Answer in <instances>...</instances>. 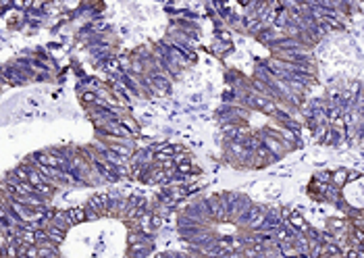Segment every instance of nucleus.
<instances>
[{
    "instance_id": "nucleus-3",
    "label": "nucleus",
    "mask_w": 364,
    "mask_h": 258,
    "mask_svg": "<svg viewBox=\"0 0 364 258\" xmlns=\"http://www.w3.org/2000/svg\"><path fill=\"white\" fill-rule=\"evenodd\" d=\"M150 258H215L204 254V252H198L192 248H186V250H167V252H154Z\"/></svg>"
},
{
    "instance_id": "nucleus-2",
    "label": "nucleus",
    "mask_w": 364,
    "mask_h": 258,
    "mask_svg": "<svg viewBox=\"0 0 364 258\" xmlns=\"http://www.w3.org/2000/svg\"><path fill=\"white\" fill-rule=\"evenodd\" d=\"M285 210L240 192L190 196L175 210L181 242L215 258H252L277 233Z\"/></svg>"
},
{
    "instance_id": "nucleus-1",
    "label": "nucleus",
    "mask_w": 364,
    "mask_h": 258,
    "mask_svg": "<svg viewBox=\"0 0 364 258\" xmlns=\"http://www.w3.org/2000/svg\"><path fill=\"white\" fill-rule=\"evenodd\" d=\"M198 186L154 192L114 186L69 206H48L0 227L2 258H150L156 235Z\"/></svg>"
}]
</instances>
